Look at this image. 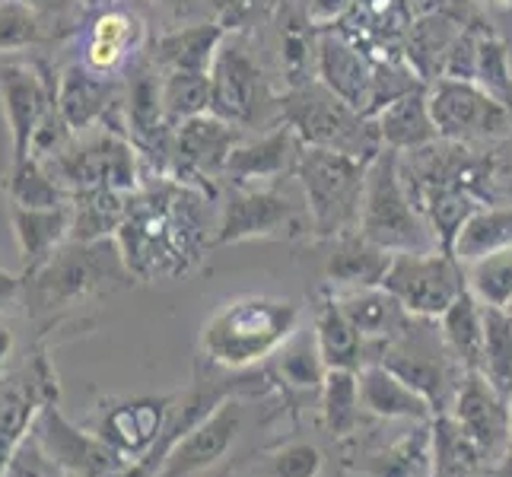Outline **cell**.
Masks as SVG:
<instances>
[{"instance_id":"cell-11","label":"cell","mask_w":512,"mask_h":477,"mask_svg":"<svg viewBox=\"0 0 512 477\" xmlns=\"http://www.w3.org/2000/svg\"><path fill=\"white\" fill-rule=\"evenodd\" d=\"M427 99L443 140L471 144V140H493L512 131L509 105L474 80L436 77L433 86H427Z\"/></svg>"},{"instance_id":"cell-41","label":"cell","mask_w":512,"mask_h":477,"mask_svg":"<svg viewBox=\"0 0 512 477\" xmlns=\"http://www.w3.org/2000/svg\"><path fill=\"white\" fill-rule=\"evenodd\" d=\"M468 290L490 309H512V249L465 268Z\"/></svg>"},{"instance_id":"cell-51","label":"cell","mask_w":512,"mask_h":477,"mask_svg":"<svg viewBox=\"0 0 512 477\" xmlns=\"http://www.w3.org/2000/svg\"><path fill=\"white\" fill-rule=\"evenodd\" d=\"M506 156L497 163V169H506V172H512V137H509V144H506V150H503Z\"/></svg>"},{"instance_id":"cell-26","label":"cell","mask_w":512,"mask_h":477,"mask_svg":"<svg viewBox=\"0 0 512 477\" xmlns=\"http://www.w3.org/2000/svg\"><path fill=\"white\" fill-rule=\"evenodd\" d=\"M334 293H338L347 318L357 325L369 350H373V360L388 341H395L398 334L414 322V315L385 287H353V290H334Z\"/></svg>"},{"instance_id":"cell-19","label":"cell","mask_w":512,"mask_h":477,"mask_svg":"<svg viewBox=\"0 0 512 477\" xmlns=\"http://www.w3.org/2000/svg\"><path fill=\"white\" fill-rule=\"evenodd\" d=\"M58 112L67 121L74 134H83L90 128H109L118 131L112 115L125 112V96L118 93L112 77L93 74L83 61L61 70L58 86ZM121 134V131H118Z\"/></svg>"},{"instance_id":"cell-23","label":"cell","mask_w":512,"mask_h":477,"mask_svg":"<svg viewBox=\"0 0 512 477\" xmlns=\"http://www.w3.org/2000/svg\"><path fill=\"white\" fill-rule=\"evenodd\" d=\"M144 42V23L125 7H102L83 39V64L102 77H115Z\"/></svg>"},{"instance_id":"cell-24","label":"cell","mask_w":512,"mask_h":477,"mask_svg":"<svg viewBox=\"0 0 512 477\" xmlns=\"http://www.w3.org/2000/svg\"><path fill=\"white\" fill-rule=\"evenodd\" d=\"M10 223H13L16 245H20L23 277H26L32 271H39L70 239V229H74V204H64V207L10 204Z\"/></svg>"},{"instance_id":"cell-21","label":"cell","mask_w":512,"mask_h":477,"mask_svg":"<svg viewBox=\"0 0 512 477\" xmlns=\"http://www.w3.org/2000/svg\"><path fill=\"white\" fill-rule=\"evenodd\" d=\"M357 379L366 417L382 423H430L436 417L433 404L382 363L360 366Z\"/></svg>"},{"instance_id":"cell-52","label":"cell","mask_w":512,"mask_h":477,"mask_svg":"<svg viewBox=\"0 0 512 477\" xmlns=\"http://www.w3.org/2000/svg\"><path fill=\"white\" fill-rule=\"evenodd\" d=\"M83 4H86V7H99V10H102V7H118V0H83Z\"/></svg>"},{"instance_id":"cell-56","label":"cell","mask_w":512,"mask_h":477,"mask_svg":"<svg viewBox=\"0 0 512 477\" xmlns=\"http://www.w3.org/2000/svg\"><path fill=\"white\" fill-rule=\"evenodd\" d=\"M67 477H70V474H67Z\"/></svg>"},{"instance_id":"cell-40","label":"cell","mask_w":512,"mask_h":477,"mask_svg":"<svg viewBox=\"0 0 512 477\" xmlns=\"http://www.w3.org/2000/svg\"><path fill=\"white\" fill-rule=\"evenodd\" d=\"M325 452L312 439H290L268 449L255 465V477H322Z\"/></svg>"},{"instance_id":"cell-10","label":"cell","mask_w":512,"mask_h":477,"mask_svg":"<svg viewBox=\"0 0 512 477\" xmlns=\"http://www.w3.org/2000/svg\"><path fill=\"white\" fill-rule=\"evenodd\" d=\"M58 86L61 70L42 58L0 67V105L10 134V163L32 156L35 131L42 128L51 109H58Z\"/></svg>"},{"instance_id":"cell-29","label":"cell","mask_w":512,"mask_h":477,"mask_svg":"<svg viewBox=\"0 0 512 477\" xmlns=\"http://www.w3.org/2000/svg\"><path fill=\"white\" fill-rule=\"evenodd\" d=\"M334 249L328 258V287L334 290H353V287H382V280L388 274L395 252L382 249L373 239H366L360 229L341 233L338 239H331Z\"/></svg>"},{"instance_id":"cell-32","label":"cell","mask_w":512,"mask_h":477,"mask_svg":"<svg viewBox=\"0 0 512 477\" xmlns=\"http://www.w3.org/2000/svg\"><path fill=\"white\" fill-rule=\"evenodd\" d=\"M439 331L455 353V360L465 366V373H481L484 360V306L471 290H465L455 303L436 318Z\"/></svg>"},{"instance_id":"cell-4","label":"cell","mask_w":512,"mask_h":477,"mask_svg":"<svg viewBox=\"0 0 512 477\" xmlns=\"http://www.w3.org/2000/svg\"><path fill=\"white\" fill-rule=\"evenodd\" d=\"M360 233L388 252H423L439 249L427 220L417 210L411 188L401 172V153L382 147L366 166Z\"/></svg>"},{"instance_id":"cell-37","label":"cell","mask_w":512,"mask_h":477,"mask_svg":"<svg viewBox=\"0 0 512 477\" xmlns=\"http://www.w3.org/2000/svg\"><path fill=\"white\" fill-rule=\"evenodd\" d=\"M481 373L500 395H512V312L484 306V360Z\"/></svg>"},{"instance_id":"cell-1","label":"cell","mask_w":512,"mask_h":477,"mask_svg":"<svg viewBox=\"0 0 512 477\" xmlns=\"http://www.w3.org/2000/svg\"><path fill=\"white\" fill-rule=\"evenodd\" d=\"M210 194L191 188L172 175H160L131 194L128 217L115 233L134 280L188 274L214 245L207 223Z\"/></svg>"},{"instance_id":"cell-14","label":"cell","mask_w":512,"mask_h":477,"mask_svg":"<svg viewBox=\"0 0 512 477\" xmlns=\"http://www.w3.org/2000/svg\"><path fill=\"white\" fill-rule=\"evenodd\" d=\"M175 395L163 398H125L102 411L96 436L121 462H140L163 439Z\"/></svg>"},{"instance_id":"cell-8","label":"cell","mask_w":512,"mask_h":477,"mask_svg":"<svg viewBox=\"0 0 512 477\" xmlns=\"http://www.w3.org/2000/svg\"><path fill=\"white\" fill-rule=\"evenodd\" d=\"M312 233L306 204L271 185H233L220 210L214 245H233L245 239H296Z\"/></svg>"},{"instance_id":"cell-49","label":"cell","mask_w":512,"mask_h":477,"mask_svg":"<svg viewBox=\"0 0 512 477\" xmlns=\"http://www.w3.org/2000/svg\"><path fill=\"white\" fill-rule=\"evenodd\" d=\"M153 4H160L172 16H188L198 10V0H153Z\"/></svg>"},{"instance_id":"cell-55","label":"cell","mask_w":512,"mask_h":477,"mask_svg":"<svg viewBox=\"0 0 512 477\" xmlns=\"http://www.w3.org/2000/svg\"><path fill=\"white\" fill-rule=\"evenodd\" d=\"M509 312H512V309H509Z\"/></svg>"},{"instance_id":"cell-25","label":"cell","mask_w":512,"mask_h":477,"mask_svg":"<svg viewBox=\"0 0 512 477\" xmlns=\"http://www.w3.org/2000/svg\"><path fill=\"white\" fill-rule=\"evenodd\" d=\"M312 331L328 369H353L357 373L360 366L373 363V350H369L357 325L347 318L334 287H325L319 293V303H315L312 312Z\"/></svg>"},{"instance_id":"cell-46","label":"cell","mask_w":512,"mask_h":477,"mask_svg":"<svg viewBox=\"0 0 512 477\" xmlns=\"http://www.w3.org/2000/svg\"><path fill=\"white\" fill-rule=\"evenodd\" d=\"M10 4H26L29 10H35L42 20H48L58 29V26L74 23V16L83 7V0H10Z\"/></svg>"},{"instance_id":"cell-9","label":"cell","mask_w":512,"mask_h":477,"mask_svg":"<svg viewBox=\"0 0 512 477\" xmlns=\"http://www.w3.org/2000/svg\"><path fill=\"white\" fill-rule=\"evenodd\" d=\"M382 287L414 318H433L436 322L468 290V277L452 252H395Z\"/></svg>"},{"instance_id":"cell-33","label":"cell","mask_w":512,"mask_h":477,"mask_svg":"<svg viewBox=\"0 0 512 477\" xmlns=\"http://www.w3.org/2000/svg\"><path fill=\"white\" fill-rule=\"evenodd\" d=\"M74 229L70 239L77 242H93V239H109L115 236L121 223L128 217L131 194L115 191V188H83L74 191Z\"/></svg>"},{"instance_id":"cell-13","label":"cell","mask_w":512,"mask_h":477,"mask_svg":"<svg viewBox=\"0 0 512 477\" xmlns=\"http://www.w3.org/2000/svg\"><path fill=\"white\" fill-rule=\"evenodd\" d=\"M449 417L465 430V436L484 452V458L493 465L506 452L512 439V411L509 398L500 395L487 382L484 373H465L458 385L455 401L449 408Z\"/></svg>"},{"instance_id":"cell-28","label":"cell","mask_w":512,"mask_h":477,"mask_svg":"<svg viewBox=\"0 0 512 477\" xmlns=\"http://www.w3.org/2000/svg\"><path fill=\"white\" fill-rule=\"evenodd\" d=\"M373 121L382 137V147L398 150V153L423 150V147L436 144V140H443L439 137L436 121H433V112H430L427 86H417V90L392 99L385 109H379V115Z\"/></svg>"},{"instance_id":"cell-6","label":"cell","mask_w":512,"mask_h":477,"mask_svg":"<svg viewBox=\"0 0 512 477\" xmlns=\"http://www.w3.org/2000/svg\"><path fill=\"white\" fill-rule=\"evenodd\" d=\"M280 112H284V125L293 128L306 147L338 150L360 159H373L382 150L376 121L334 96L319 80L290 90L280 102Z\"/></svg>"},{"instance_id":"cell-18","label":"cell","mask_w":512,"mask_h":477,"mask_svg":"<svg viewBox=\"0 0 512 477\" xmlns=\"http://www.w3.org/2000/svg\"><path fill=\"white\" fill-rule=\"evenodd\" d=\"M315 80L325 83L334 96L369 118L373 112V83L376 64L366 58V51L341 32H322L315 45Z\"/></svg>"},{"instance_id":"cell-27","label":"cell","mask_w":512,"mask_h":477,"mask_svg":"<svg viewBox=\"0 0 512 477\" xmlns=\"http://www.w3.org/2000/svg\"><path fill=\"white\" fill-rule=\"evenodd\" d=\"M229 29L220 20L210 23H188L179 29L163 32L153 42V64L169 74V70H191V74H210Z\"/></svg>"},{"instance_id":"cell-45","label":"cell","mask_w":512,"mask_h":477,"mask_svg":"<svg viewBox=\"0 0 512 477\" xmlns=\"http://www.w3.org/2000/svg\"><path fill=\"white\" fill-rule=\"evenodd\" d=\"M353 4L357 0H306V23L309 29H319V32H328L334 23H341L350 16Z\"/></svg>"},{"instance_id":"cell-39","label":"cell","mask_w":512,"mask_h":477,"mask_svg":"<svg viewBox=\"0 0 512 477\" xmlns=\"http://www.w3.org/2000/svg\"><path fill=\"white\" fill-rule=\"evenodd\" d=\"M163 105L172 128L198 115H210V77L191 70H169L163 74Z\"/></svg>"},{"instance_id":"cell-12","label":"cell","mask_w":512,"mask_h":477,"mask_svg":"<svg viewBox=\"0 0 512 477\" xmlns=\"http://www.w3.org/2000/svg\"><path fill=\"white\" fill-rule=\"evenodd\" d=\"M242 144V128L229 125V121L217 115H198L191 121H182L175 128L172 140V179H179L191 188H198L214 198V182L217 175L226 172L229 153Z\"/></svg>"},{"instance_id":"cell-57","label":"cell","mask_w":512,"mask_h":477,"mask_svg":"<svg viewBox=\"0 0 512 477\" xmlns=\"http://www.w3.org/2000/svg\"><path fill=\"white\" fill-rule=\"evenodd\" d=\"M509 194H512V191H509Z\"/></svg>"},{"instance_id":"cell-38","label":"cell","mask_w":512,"mask_h":477,"mask_svg":"<svg viewBox=\"0 0 512 477\" xmlns=\"http://www.w3.org/2000/svg\"><path fill=\"white\" fill-rule=\"evenodd\" d=\"M51 39H58V29H51L39 13L26 4L0 0V55H20V51L48 45Z\"/></svg>"},{"instance_id":"cell-48","label":"cell","mask_w":512,"mask_h":477,"mask_svg":"<svg viewBox=\"0 0 512 477\" xmlns=\"http://www.w3.org/2000/svg\"><path fill=\"white\" fill-rule=\"evenodd\" d=\"M13 350H16L13 328H10V325H0V379H4V366L10 363Z\"/></svg>"},{"instance_id":"cell-5","label":"cell","mask_w":512,"mask_h":477,"mask_svg":"<svg viewBox=\"0 0 512 477\" xmlns=\"http://www.w3.org/2000/svg\"><path fill=\"white\" fill-rule=\"evenodd\" d=\"M369 159L347 156L338 150L306 147L296 159V182L303 188L312 233L319 239H338L360 226V204Z\"/></svg>"},{"instance_id":"cell-36","label":"cell","mask_w":512,"mask_h":477,"mask_svg":"<svg viewBox=\"0 0 512 477\" xmlns=\"http://www.w3.org/2000/svg\"><path fill=\"white\" fill-rule=\"evenodd\" d=\"M4 188H7L10 204H20V207H64L74 201V194L51 175V169L39 156L10 163Z\"/></svg>"},{"instance_id":"cell-34","label":"cell","mask_w":512,"mask_h":477,"mask_svg":"<svg viewBox=\"0 0 512 477\" xmlns=\"http://www.w3.org/2000/svg\"><path fill=\"white\" fill-rule=\"evenodd\" d=\"M271 376L280 379V385L293 388V392H319L328 376V363L322 357L312 328H299L293 338L274 353Z\"/></svg>"},{"instance_id":"cell-35","label":"cell","mask_w":512,"mask_h":477,"mask_svg":"<svg viewBox=\"0 0 512 477\" xmlns=\"http://www.w3.org/2000/svg\"><path fill=\"white\" fill-rule=\"evenodd\" d=\"M490 462L449 414L433 417V477H487Z\"/></svg>"},{"instance_id":"cell-44","label":"cell","mask_w":512,"mask_h":477,"mask_svg":"<svg viewBox=\"0 0 512 477\" xmlns=\"http://www.w3.org/2000/svg\"><path fill=\"white\" fill-rule=\"evenodd\" d=\"M0 477H67L64 468L51 458L39 443H35V436L29 433L20 446L13 449L10 462L4 468Z\"/></svg>"},{"instance_id":"cell-30","label":"cell","mask_w":512,"mask_h":477,"mask_svg":"<svg viewBox=\"0 0 512 477\" xmlns=\"http://www.w3.org/2000/svg\"><path fill=\"white\" fill-rule=\"evenodd\" d=\"M506 249H512V204L490 201L474 210L452 242V255L462 268Z\"/></svg>"},{"instance_id":"cell-47","label":"cell","mask_w":512,"mask_h":477,"mask_svg":"<svg viewBox=\"0 0 512 477\" xmlns=\"http://www.w3.org/2000/svg\"><path fill=\"white\" fill-rule=\"evenodd\" d=\"M20 293H23V277L7 271V268H0V309H7Z\"/></svg>"},{"instance_id":"cell-3","label":"cell","mask_w":512,"mask_h":477,"mask_svg":"<svg viewBox=\"0 0 512 477\" xmlns=\"http://www.w3.org/2000/svg\"><path fill=\"white\" fill-rule=\"evenodd\" d=\"M134 284L118 239H67L39 271L26 274V299L39 312H55L96 293H115Z\"/></svg>"},{"instance_id":"cell-20","label":"cell","mask_w":512,"mask_h":477,"mask_svg":"<svg viewBox=\"0 0 512 477\" xmlns=\"http://www.w3.org/2000/svg\"><path fill=\"white\" fill-rule=\"evenodd\" d=\"M360 477H433V420L404 423L392 439H379L347 458Z\"/></svg>"},{"instance_id":"cell-31","label":"cell","mask_w":512,"mask_h":477,"mask_svg":"<svg viewBox=\"0 0 512 477\" xmlns=\"http://www.w3.org/2000/svg\"><path fill=\"white\" fill-rule=\"evenodd\" d=\"M319 414L331 439H353L363 430L366 411L360 401V379L353 369H328L319 388Z\"/></svg>"},{"instance_id":"cell-17","label":"cell","mask_w":512,"mask_h":477,"mask_svg":"<svg viewBox=\"0 0 512 477\" xmlns=\"http://www.w3.org/2000/svg\"><path fill=\"white\" fill-rule=\"evenodd\" d=\"M239 433H242V404L226 398L214 414L201 420L198 427L169 449V455L163 458V465L156 468L153 477H191L214 468L236 446Z\"/></svg>"},{"instance_id":"cell-54","label":"cell","mask_w":512,"mask_h":477,"mask_svg":"<svg viewBox=\"0 0 512 477\" xmlns=\"http://www.w3.org/2000/svg\"><path fill=\"white\" fill-rule=\"evenodd\" d=\"M509 411H512V395H509Z\"/></svg>"},{"instance_id":"cell-42","label":"cell","mask_w":512,"mask_h":477,"mask_svg":"<svg viewBox=\"0 0 512 477\" xmlns=\"http://www.w3.org/2000/svg\"><path fill=\"white\" fill-rule=\"evenodd\" d=\"M474 83H481L487 93H493L503 102L512 96L509 51L497 35H478V74H474Z\"/></svg>"},{"instance_id":"cell-53","label":"cell","mask_w":512,"mask_h":477,"mask_svg":"<svg viewBox=\"0 0 512 477\" xmlns=\"http://www.w3.org/2000/svg\"><path fill=\"white\" fill-rule=\"evenodd\" d=\"M497 4H503V7H512V0H497Z\"/></svg>"},{"instance_id":"cell-15","label":"cell","mask_w":512,"mask_h":477,"mask_svg":"<svg viewBox=\"0 0 512 477\" xmlns=\"http://www.w3.org/2000/svg\"><path fill=\"white\" fill-rule=\"evenodd\" d=\"M32 436L70 477H112L128 465L96 433H80L74 423L64 420L55 404L39 414Z\"/></svg>"},{"instance_id":"cell-50","label":"cell","mask_w":512,"mask_h":477,"mask_svg":"<svg viewBox=\"0 0 512 477\" xmlns=\"http://www.w3.org/2000/svg\"><path fill=\"white\" fill-rule=\"evenodd\" d=\"M487 477H512V439H509V446H506V452L497 458V462L490 465V471H487Z\"/></svg>"},{"instance_id":"cell-43","label":"cell","mask_w":512,"mask_h":477,"mask_svg":"<svg viewBox=\"0 0 512 477\" xmlns=\"http://www.w3.org/2000/svg\"><path fill=\"white\" fill-rule=\"evenodd\" d=\"M284 55H280V61H284V74H287V83L290 90H296V86H306L312 83V67H315V51L309 45V32L303 26L290 23L284 29Z\"/></svg>"},{"instance_id":"cell-16","label":"cell","mask_w":512,"mask_h":477,"mask_svg":"<svg viewBox=\"0 0 512 477\" xmlns=\"http://www.w3.org/2000/svg\"><path fill=\"white\" fill-rule=\"evenodd\" d=\"M207 77H210V115L229 121V125L249 128L258 118V105L264 93L261 67L252 61L249 51L226 39Z\"/></svg>"},{"instance_id":"cell-22","label":"cell","mask_w":512,"mask_h":477,"mask_svg":"<svg viewBox=\"0 0 512 477\" xmlns=\"http://www.w3.org/2000/svg\"><path fill=\"white\" fill-rule=\"evenodd\" d=\"M303 140L293 134V128L280 125L277 131L264 134L258 140H242V144L229 153L226 179L233 185H271L280 175L296 169Z\"/></svg>"},{"instance_id":"cell-2","label":"cell","mask_w":512,"mask_h":477,"mask_svg":"<svg viewBox=\"0 0 512 477\" xmlns=\"http://www.w3.org/2000/svg\"><path fill=\"white\" fill-rule=\"evenodd\" d=\"M303 322L296 299L249 293L226 303L201 325V357L226 373H249L268 363Z\"/></svg>"},{"instance_id":"cell-7","label":"cell","mask_w":512,"mask_h":477,"mask_svg":"<svg viewBox=\"0 0 512 477\" xmlns=\"http://www.w3.org/2000/svg\"><path fill=\"white\" fill-rule=\"evenodd\" d=\"M373 363L388 366L411 388H417L433 404L436 417L449 414L458 385L465 379V366L455 360L443 331H439V322L433 318H414L395 341H388L376 353Z\"/></svg>"}]
</instances>
